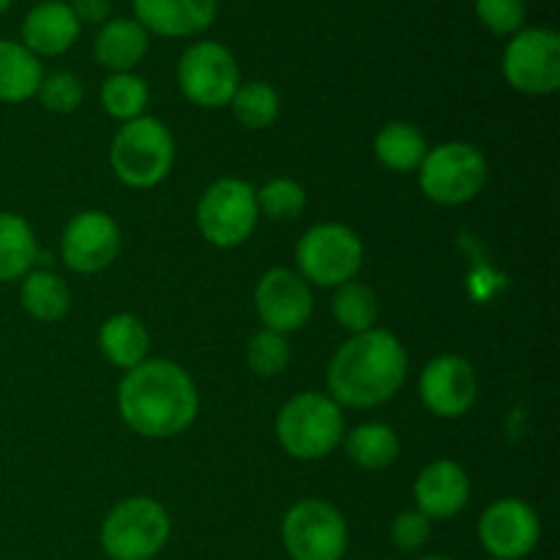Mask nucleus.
Listing matches in <instances>:
<instances>
[{"instance_id": "35", "label": "nucleus", "mask_w": 560, "mask_h": 560, "mask_svg": "<svg viewBox=\"0 0 560 560\" xmlns=\"http://www.w3.org/2000/svg\"><path fill=\"white\" fill-rule=\"evenodd\" d=\"M11 3H14V0H0V14H5V11L11 9Z\"/></svg>"}, {"instance_id": "8", "label": "nucleus", "mask_w": 560, "mask_h": 560, "mask_svg": "<svg viewBox=\"0 0 560 560\" xmlns=\"http://www.w3.org/2000/svg\"><path fill=\"white\" fill-rule=\"evenodd\" d=\"M195 219L202 238L217 249L246 244L260 222L255 186L244 178L213 180L197 200Z\"/></svg>"}, {"instance_id": "31", "label": "nucleus", "mask_w": 560, "mask_h": 560, "mask_svg": "<svg viewBox=\"0 0 560 560\" xmlns=\"http://www.w3.org/2000/svg\"><path fill=\"white\" fill-rule=\"evenodd\" d=\"M36 98L47 113L71 115L85 98V88H82L80 77L71 71H52V74H44Z\"/></svg>"}, {"instance_id": "2", "label": "nucleus", "mask_w": 560, "mask_h": 560, "mask_svg": "<svg viewBox=\"0 0 560 560\" xmlns=\"http://www.w3.org/2000/svg\"><path fill=\"white\" fill-rule=\"evenodd\" d=\"M408 350L386 328L353 334L328 361V397L339 408H377L397 397L408 381Z\"/></svg>"}, {"instance_id": "23", "label": "nucleus", "mask_w": 560, "mask_h": 560, "mask_svg": "<svg viewBox=\"0 0 560 560\" xmlns=\"http://www.w3.org/2000/svg\"><path fill=\"white\" fill-rule=\"evenodd\" d=\"M38 241L22 213L0 211V282H16L38 262Z\"/></svg>"}, {"instance_id": "19", "label": "nucleus", "mask_w": 560, "mask_h": 560, "mask_svg": "<svg viewBox=\"0 0 560 560\" xmlns=\"http://www.w3.org/2000/svg\"><path fill=\"white\" fill-rule=\"evenodd\" d=\"M151 49V36L135 16H109L93 38V58L109 74L135 71Z\"/></svg>"}, {"instance_id": "3", "label": "nucleus", "mask_w": 560, "mask_h": 560, "mask_svg": "<svg viewBox=\"0 0 560 560\" xmlns=\"http://www.w3.org/2000/svg\"><path fill=\"white\" fill-rule=\"evenodd\" d=\"M345 413L328 394L301 392L277 413V441L288 457L317 463L342 446Z\"/></svg>"}, {"instance_id": "29", "label": "nucleus", "mask_w": 560, "mask_h": 560, "mask_svg": "<svg viewBox=\"0 0 560 560\" xmlns=\"http://www.w3.org/2000/svg\"><path fill=\"white\" fill-rule=\"evenodd\" d=\"M257 191V211L271 222H295L306 211V189L293 178H268Z\"/></svg>"}, {"instance_id": "16", "label": "nucleus", "mask_w": 560, "mask_h": 560, "mask_svg": "<svg viewBox=\"0 0 560 560\" xmlns=\"http://www.w3.org/2000/svg\"><path fill=\"white\" fill-rule=\"evenodd\" d=\"M413 501L416 509L432 523L457 517L470 501L468 470L454 459H435L416 476Z\"/></svg>"}, {"instance_id": "24", "label": "nucleus", "mask_w": 560, "mask_h": 560, "mask_svg": "<svg viewBox=\"0 0 560 560\" xmlns=\"http://www.w3.org/2000/svg\"><path fill=\"white\" fill-rule=\"evenodd\" d=\"M372 151H375L377 162L392 173H416L430 145L419 126L408 124V120H392L377 129Z\"/></svg>"}, {"instance_id": "28", "label": "nucleus", "mask_w": 560, "mask_h": 560, "mask_svg": "<svg viewBox=\"0 0 560 560\" xmlns=\"http://www.w3.org/2000/svg\"><path fill=\"white\" fill-rule=\"evenodd\" d=\"M230 109H233V118L238 120L244 129L260 131L268 129V126L279 118L282 98H279L277 88L268 85V82L262 80L241 82L233 102H230Z\"/></svg>"}, {"instance_id": "17", "label": "nucleus", "mask_w": 560, "mask_h": 560, "mask_svg": "<svg viewBox=\"0 0 560 560\" xmlns=\"http://www.w3.org/2000/svg\"><path fill=\"white\" fill-rule=\"evenodd\" d=\"M131 9L148 36L189 38L213 25L219 0H131Z\"/></svg>"}, {"instance_id": "7", "label": "nucleus", "mask_w": 560, "mask_h": 560, "mask_svg": "<svg viewBox=\"0 0 560 560\" xmlns=\"http://www.w3.org/2000/svg\"><path fill=\"white\" fill-rule=\"evenodd\" d=\"M364 268V244L359 233L342 222L312 224L295 244V271L306 284L337 290L353 282Z\"/></svg>"}, {"instance_id": "1", "label": "nucleus", "mask_w": 560, "mask_h": 560, "mask_svg": "<svg viewBox=\"0 0 560 560\" xmlns=\"http://www.w3.org/2000/svg\"><path fill=\"white\" fill-rule=\"evenodd\" d=\"M118 416L135 435L167 441L195 424L200 394L180 364L167 359H145L124 372L118 383Z\"/></svg>"}, {"instance_id": "14", "label": "nucleus", "mask_w": 560, "mask_h": 560, "mask_svg": "<svg viewBox=\"0 0 560 560\" xmlns=\"http://www.w3.org/2000/svg\"><path fill=\"white\" fill-rule=\"evenodd\" d=\"M255 312L268 331L284 337L301 331L315 312L312 284H306L295 268H268L255 288Z\"/></svg>"}, {"instance_id": "38", "label": "nucleus", "mask_w": 560, "mask_h": 560, "mask_svg": "<svg viewBox=\"0 0 560 560\" xmlns=\"http://www.w3.org/2000/svg\"><path fill=\"white\" fill-rule=\"evenodd\" d=\"M490 560H492V558H490Z\"/></svg>"}, {"instance_id": "20", "label": "nucleus", "mask_w": 560, "mask_h": 560, "mask_svg": "<svg viewBox=\"0 0 560 560\" xmlns=\"http://www.w3.org/2000/svg\"><path fill=\"white\" fill-rule=\"evenodd\" d=\"M98 350L109 364L129 372L148 359L151 334L140 317L131 315V312H118V315L107 317L98 328Z\"/></svg>"}, {"instance_id": "27", "label": "nucleus", "mask_w": 560, "mask_h": 560, "mask_svg": "<svg viewBox=\"0 0 560 560\" xmlns=\"http://www.w3.org/2000/svg\"><path fill=\"white\" fill-rule=\"evenodd\" d=\"M102 107L109 118L120 120V124H129V120L142 118L151 102V88L135 71H120V74H109L102 82Z\"/></svg>"}, {"instance_id": "21", "label": "nucleus", "mask_w": 560, "mask_h": 560, "mask_svg": "<svg viewBox=\"0 0 560 560\" xmlns=\"http://www.w3.org/2000/svg\"><path fill=\"white\" fill-rule=\"evenodd\" d=\"M44 66L36 55L20 42L0 38V102L25 104L36 98L44 80Z\"/></svg>"}, {"instance_id": "10", "label": "nucleus", "mask_w": 560, "mask_h": 560, "mask_svg": "<svg viewBox=\"0 0 560 560\" xmlns=\"http://www.w3.org/2000/svg\"><path fill=\"white\" fill-rule=\"evenodd\" d=\"M180 96L200 109L230 107L241 85V66L222 42H195L178 60Z\"/></svg>"}, {"instance_id": "6", "label": "nucleus", "mask_w": 560, "mask_h": 560, "mask_svg": "<svg viewBox=\"0 0 560 560\" xmlns=\"http://www.w3.org/2000/svg\"><path fill=\"white\" fill-rule=\"evenodd\" d=\"M416 175H419V189L427 200L435 206L457 208L481 195L490 167L479 148L452 140L432 145Z\"/></svg>"}, {"instance_id": "9", "label": "nucleus", "mask_w": 560, "mask_h": 560, "mask_svg": "<svg viewBox=\"0 0 560 560\" xmlns=\"http://www.w3.org/2000/svg\"><path fill=\"white\" fill-rule=\"evenodd\" d=\"M282 545L290 560H342L350 530L345 514L323 498H304L282 517Z\"/></svg>"}, {"instance_id": "11", "label": "nucleus", "mask_w": 560, "mask_h": 560, "mask_svg": "<svg viewBox=\"0 0 560 560\" xmlns=\"http://www.w3.org/2000/svg\"><path fill=\"white\" fill-rule=\"evenodd\" d=\"M503 80L525 96H550L560 88V36L552 27H523L503 49Z\"/></svg>"}, {"instance_id": "36", "label": "nucleus", "mask_w": 560, "mask_h": 560, "mask_svg": "<svg viewBox=\"0 0 560 560\" xmlns=\"http://www.w3.org/2000/svg\"><path fill=\"white\" fill-rule=\"evenodd\" d=\"M416 560H452V558H446V556H421V558H416Z\"/></svg>"}, {"instance_id": "33", "label": "nucleus", "mask_w": 560, "mask_h": 560, "mask_svg": "<svg viewBox=\"0 0 560 560\" xmlns=\"http://www.w3.org/2000/svg\"><path fill=\"white\" fill-rule=\"evenodd\" d=\"M432 536V520L424 517L419 509H408V512H399L392 520V541L397 550L402 552H416L430 541Z\"/></svg>"}, {"instance_id": "13", "label": "nucleus", "mask_w": 560, "mask_h": 560, "mask_svg": "<svg viewBox=\"0 0 560 560\" xmlns=\"http://www.w3.org/2000/svg\"><path fill=\"white\" fill-rule=\"evenodd\" d=\"M120 228L107 211L88 208L66 222L60 235V260L69 271L91 277L115 262L120 252Z\"/></svg>"}, {"instance_id": "22", "label": "nucleus", "mask_w": 560, "mask_h": 560, "mask_svg": "<svg viewBox=\"0 0 560 560\" xmlns=\"http://www.w3.org/2000/svg\"><path fill=\"white\" fill-rule=\"evenodd\" d=\"M20 304L33 320L58 323L71 310V290L60 273L33 268L20 279Z\"/></svg>"}, {"instance_id": "26", "label": "nucleus", "mask_w": 560, "mask_h": 560, "mask_svg": "<svg viewBox=\"0 0 560 560\" xmlns=\"http://www.w3.org/2000/svg\"><path fill=\"white\" fill-rule=\"evenodd\" d=\"M331 315L339 328L353 337V334H364L370 328H377V317H381V301H377L375 290L370 284L345 282L334 290L331 299Z\"/></svg>"}, {"instance_id": "5", "label": "nucleus", "mask_w": 560, "mask_h": 560, "mask_svg": "<svg viewBox=\"0 0 560 560\" xmlns=\"http://www.w3.org/2000/svg\"><path fill=\"white\" fill-rule=\"evenodd\" d=\"M173 534L170 512L148 495L115 503L104 517L98 541L109 560H153Z\"/></svg>"}, {"instance_id": "32", "label": "nucleus", "mask_w": 560, "mask_h": 560, "mask_svg": "<svg viewBox=\"0 0 560 560\" xmlns=\"http://www.w3.org/2000/svg\"><path fill=\"white\" fill-rule=\"evenodd\" d=\"M474 11L487 31L506 38L523 31L525 20H528L525 0H476Z\"/></svg>"}, {"instance_id": "18", "label": "nucleus", "mask_w": 560, "mask_h": 560, "mask_svg": "<svg viewBox=\"0 0 560 560\" xmlns=\"http://www.w3.org/2000/svg\"><path fill=\"white\" fill-rule=\"evenodd\" d=\"M80 20L69 3L38 0L22 20V47L31 49L38 60L66 55L80 38Z\"/></svg>"}, {"instance_id": "37", "label": "nucleus", "mask_w": 560, "mask_h": 560, "mask_svg": "<svg viewBox=\"0 0 560 560\" xmlns=\"http://www.w3.org/2000/svg\"><path fill=\"white\" fill-rule=\"evenodd\" d=\"M55 3H71V0H55Z\"/></svg>"}, {"instance_id": "30", "label": "nucleus", "mask_w": 560, "mask_h": 560, "mask_svg": "<svg viewBox=\"0 0 560 560\" xmlns=\"http://www.w3.org/2000/svg\"><path fill=\"white\" fill-rule=\"evenodd\" d=\"M290 342L284 334L268 331L260 328L252 334L249 345H246V364H249L252 375L257 377H277L288 370L290 364Z\"/></svg>"}, {"instance_id": "12", "label": "nucleus", "mask_w": 560, "mask_h": 560, "mask_svg": "<svg viewBox=\"0 0 560 560\" xmlns=\"http://www.w3.org/2000/svg\"><path fill=\"white\" fill-rule=\"evenodd\" d=\"M479 541L492 560H525L541 541V520L523 498H498L481 512Z\"/></svg>"}, {"instance_id": "25", "label": "nucleus", "mask_w": 560, "mask_h": 560, "mask_svg": "<svg viewBox=\"0 0 560 560\" xmlns=\"http://www.w3.org/2000/svg\"><path fill=\"white\" fill-rule=\"evenodd\" d=\"M342 446L350 463L364 470L392 468L399 457L397 432L383 421H364V424L353 427L350 432H345Z\"/></svg>"}, {"instance_id": "15", "label": "nucleus", "mask_w": 560, "mask_h": 560, "mask_svg": "<svg viewBox=\"0 0 560 560\" xmlns=\"http://www.w3.org/2000/svg\"><path fill=\"white\" fill-rule=\"evenodd\" d=\"M419 397L438 419H463L479 399V375L463 355H435L419 375Z\"/></svg>"}, {"instance_id": "34", "label": "nucleus", "mask_w": 560, "mask_h": 560, "mask_svg": "<svg viewBox=\"0 0 560 560\" xmlns=\"http://www.w3.org/2000/svg\"><path fill=\"white\" fill-rule=\"evenodd\" d=\"M69 5L77 20H80V25L82 22L85 25H104L109 20V14H113L109 0H71Z\"/></svg>"}, {"instance_id": "4", "label": "nucleus", "mask_w": 560, "mask_h": 560, "mask_svg": "<svg viewBox=\"0 0 560 560\" xmlns=\"http://www.w3.org/2000/svg\"><path fill=\"white\" fill-rule=\"evenodd\" d=\"M175 164V137L156 115L120 124L109 142V167L129 189H153L162 184Z\"/></svg>"}]
</instances>
